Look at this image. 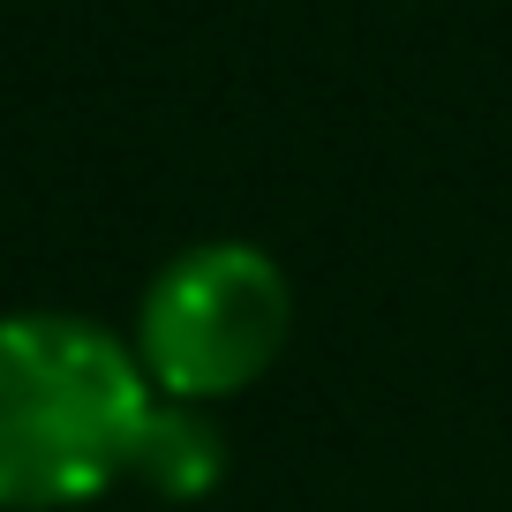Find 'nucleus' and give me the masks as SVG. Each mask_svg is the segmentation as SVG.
<instances>
[{"instance_id":"obj_1","label":"nucleus","mask_w":512,"mask_h":512,"mask_svg":"<svg viewBox=\"0 0 512 512\" xmlns=\"http://www.w3.org/2000/svg\"><path fill=\"white\" fill-rule=\"evenodd\" d=\"M151 392L121 332L68 309L0 317V512L98 505L136 467Z\"/></svg>"},{"instance_id":"obj_2","label":"nucleus","mask_w":512,"mask_h":512,"mask_svg":"<svg viewBox=\"0 0 512 512\" xmlns=\"http://www.w3.org/2000/svg\"><path fill=\"white\" fill-rule=\"evenodd\" d=\"M294 339V279L256 241H196L166 256L136 302V362L159 400H241Z\"/></svg>"},{"instance_id":"obj_3","label":"nucleus","mask_w":512,"mask_h":512,"mask_svg":"<svg viewBox=\"0 0 512 512\" xmlns=\"http://www.w3.org/2000/svg\"><path fill=\"white\" fill-rule=\"evenodd\" d=\"M219 475H226V437H219V422H211V407H189V400L151 407L128 482L159 490L166 505H196V497L219 490Z\"/></svg>"}]
</instances>
